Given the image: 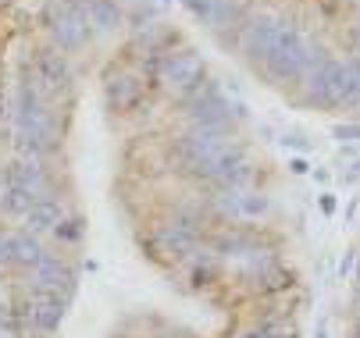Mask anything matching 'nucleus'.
Wrapping results in <instances>:
<instances>
[{"mask_svg":"<svg viewBox=\"0 0 360 338\" xmlns=\"http://www.w3.org/2000/svg\"><path fill=\"white\" fill-rule=\"evenodd\" d=\"M11 147L18 157H32V161H46L58 150L61 142V128L54 118V104L50 96L39 89V82L32 75H22L15 100H11Z\"/></svg>","mask_w":360,"mask_h":338,"instance_id":"1","label":"nucleus"},{"mask_svg":"<svg viewBox=\"0 0 360 338\" xmlns=\"http://www.w3.org/2000/svg\"><path fill=\"white\" fill-rule=\"evenodd\" d=\"M325 50L321 46H314L311 39H307L292 22L282 29L278 43H275V50L268 54V61L261 65V72L275 82V86H300L303 75L311 72V65L321 58Z\"/></svg>","mask_w":360,"mask_h":338,"instance_id":"2","label":"nucleus"},{"mask_svg":"<svg viewBox=\"0 0 360 338\" xmlns=\"http://www.w3.org/2000/svg\"><path fill=\"white\" fill-rule=\"evenodd\" d=\"M43 25H46L50 46H58L61 54L82 50V46L89 43V36H93L86 0H46Z\"/></svg>","mask_w":360,"mask_h":338,"instance_id":"3","label":"nucleus"},{"mask_svg":"<svg viewBox=\"0 0 360 338\" xmlns=\"http://www.w3.org/2000/svg\"><path fill=\"white\" fill-rule=\"evenodd\" d=\"M285 25H289V22L278 18V15H271V11H250V15L239 22V29H236V50H239L250 65L261 68V65L268 61V54L275 50V43H278V36H282Z\"/></svg>","mask_w":360,"mask_h":338,"instance_id":"4","label":"nucleus"},{"mask_svg":"<svg viewBox=\"0 0 360 338\" xmlns=\"http://www.w3.org/2000/svg\"><path fill=\"white\" fill-rule=\"evenodd\" d=\"M203 79V58L196 50H189V46H179V50H161V65H158V86L165 89H175L179 96L189 93L193 86H200Z\"/></svg>","mask_w":360,"mask_h":338,"instance_id":"5","label":"nucleus"},{"mask_svg":"<svg viewBox=\"0 0 360 338\" xmlns=\"http://www.w3.org/2000/svg\"><path fill=\"white\" fill-rule=\"evenodd\" d=\"M335 79H339V58L321 54L300 82V104L314 111H335Z\"/></svg>","mask_w":360,"mask_h":338,"instance_id":"6","label":"nucleus"},{"mask_svg":"<svg viewBox=\"0 0 360 338\" xmlns=\"http://www.w3.org/2000/svg\"><path fill=\"white\" fill-rule=\"evenodd\" d=\"M146 96V79L143 72H125V68H115L104 75V100L111 111L118 114H132Z\"/></svg>","mask_w":360,"mask_h":338,"instance_id":"7","label":"nucleus"},{"mask_svg":"<svg viewBox=\"0 0 360 338\" xmlns=\"http://www.w3.org/2000/svg\"><path fill=\"white\" fill-rule=\"evenodd\" d=\"M25 296L32 299V310H29V327L36 331V334H54L58 327H61V320H65V313H68V296H61V292H50V288H36V285H29L25 288Z\"/></svg>","mask_w":360,"mask_h":338,"instance_id":"8","label":"nucleus"},{"mask_svg":"<svg viewBox=\"0 0 360 338\" xmlns=\"http://www.w3.org/2000/svg\"><path fill=\"white\" fill-rule=\"evenodd\" d=\"M32 79L39 82V89H43L46 96H61V93L72 86V65H68V54H61L58 46L36 50Z\"/></svg>","mask_w":360,"mask_h":338,"instance_id":"9","label":"nucleus"},{"mask_svg":"<svg viewBox=\"0 0 360 338\" xmlns=\"http://www.w3.org/2000/svg\"><path fill=\"white\" fill-rule=\"evenodd\" d=\"M32 274V281L29 285H36V288H50V292H61V296H75V285H79V271L61 257V253H50L46 250V257L29 271Z\"/></svg>","mask_w":360,"mask_h":338,"instance_id":"10","label":"nucleus"},{"mask_svg":"<svg viewBox=\"0 0 360 338\" xmlns=\"http://www.w3.org/2000/svg\"><path fill=\"white\" fill-rule=\"evenodd\" d=\"M65 221V203L61 196H54V192H46V196H39L32 203V210L22 217V228L32 231V235H54V228Z\"/></svg>","mask_w":360,"mask_h":338,"instance_id":"11","label":"nucleus"},{"mask_svg":"<svg viewBox=\"0 0 360 338\" xmlns=\"http://www.w3.org/2000/svg\"><path fill=\"white\" fill-rule=\"evenodd\" d=\"M8 182L18 185V189L36 192V196L54 192V189H50V171H46V164H43V161H32V157H15V161H8Z\"/></svg>","mask_w":360,"mask_h":338,"instance_id":"12","label":"nucleus"},{"mask_svg":"<svg viewBox=\"0 0 360 338\" xmlns=\"http://www.w3.org/2000/svg\"><path fill=\"white\" fill-rule=\"evenodd\" d=\"M179 267L189 274V281H193V285H211L225 264H221V257H218V250H214L211 243H200V246H196V250L179 264Z\"/></svg>","mask_w":360,"mask_h":338,"instance_id":"13","label":"nucleus"},{"mask_svg":"<svg viewBox=\"0 0 360 338\" xmlns=\"http://www.w3.org/2000/svg\"><path fill=\"white\" fill-rule=\"evenodd\" d=\"M360 107V54L339 61L335 79V111H356Z\"/></svg>","mask_w":360,"mask_h":338,"instance_id":"14","label":"nucleus"},{"mask_svg":"<svg viewBox=\"0 0 360 338\" xmlns=\"http://www.w3.org/2000/svg\"><path fill=\"white\" fill-rule=\"evenodd\" d=\"M43 257H46V246H43L39 235H32V231H25V228L11 231V260H8V267L32 271Z\"/></svg>","mask_w":360,"mask_h":338,"instance_id":"15","label":"nucleus"},{"mask_svg":"<svg viewBox=\"0 0 360 338\" xmlns=\"http://www.w3.org/2000/svg\"><path fill=\"white\" fill-rule=\"evenodd\" d=\"M86 8H89V25H93V32H115V29H122V22H125L118 0H86Z\"/></svg>","mask_w":360,"mask_h":338,"instance_id":"16","label":"nucleus"},{"mask_svg":"<svg viewBox=\"0 0 360 338\" xmlns=\"http://www.w3.org/2000/svg\"><path fill=\"white\" fill-rule=\"evenodd\" d=\"M39 196L36 192H29V189H18V185H11V182H4V189H0V214L4 217H25L29 210H32V203H36Z\"/></svg>","mask_w":360,"mask_h":338,"instance_id":"17","label":"nucleus"},{"mask_svg":"<svg viewBox=\"0 0 360 338\" xmlns=\"http://www.w3.org/2000/svg\"><path fill=\"white\" fill-rule=\"evenodd\" d=\"M82 235H86V224H82V217H72V214H65V221L54 228V238L65 246H75Z\"/></svg>","mask_w":360,"mask_h":338,"instance_id":"18","label":"nucleus"},{"mask_svg":"<svg viewBox=\"0 0 360 338\" xmlns=\"http://www.w3.org/2000/svg\"><path fill=\"white\" fill-rule=\"evenodd\" d=\"M11 260V231H0V267H8Z\"/></svg>","mask_w":360,"mask_h":338,"instance_id":"19","label":"nucleus"},{"mask_svg":"<svg viewBox=\"0 0 360 338\" xmlns=\"http://www.w3.org/2000/svg\"><path fill=\"white\" fill-rule=\"evenodd\" d=\"M335 135L339 139H360V125H342V128H335Z\"/></svg>","mask_w":360,"mask_h":338,"instance_id":"20","label":"nucleus"},{"mask_svg":"<svg viewBox=\"0 0 360 338\" xmlns=\"http://www.w3.org/2000/svg\"><path fill=\"white\" fill-rule=\"evenodd\" d=\"M353 320H360V296L353 292Z\"/></svg>","mask_w":360,"mask_h":338,"instance_id":"21","label":"nucleus"},{"mask_svg":"<svg viewBox=\"0 0 360 338\" xmlns=\"http://www.w3.org/2000/svg\"><path fill=\"white\" fill-rule=\"evenodd\" d=\"M353 292L360 296V264H356V274H353Z\"/></svg>","mask_w":360,"mask_h":338,"instance_id":"22","label":"nucleus"},{"mask_svg":"<svg viewBox=\"0 0 360 338\" xmlns=\"http://www.w3.org/2000/svg\"><path fill=\"white\" fill-rule=\"evenodd\" d=\"M4 182H8V164H0V189H4Z\"/></svg>","mask_w":360,"mask_h":338,"instance_id":"23","label":"nucleus"},{"mask_svg":"<svg viewBox=\"0 0 360 338\" xmlns=\"http://www.w3.org/2000/svg\"><path fill=\"white\" fill-rule=\"evenodd\" d=\"M161 338H179V334H161Z\"/></svg>","mask_w":360,"mask_h":338,"instance_id":"24","label":"nucleus"}]
</instances>
